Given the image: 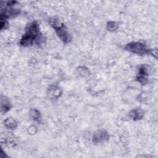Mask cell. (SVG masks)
<instances>
[{"label": "cell", "instance_id": "1", "mask_svg": "<svg viewBox=\"0 0 158 158\" xmlns=\"http://www.w3.org/2000/svg\"><path fill=\"white\" fill-rule=\"evenodd\" d=\"M42 40L39 24L37 22L33 21L26 26L25 33L20 39V44L23 47H29L35 43L41 44Z\"/></svg>", "mask_w": 158, "mask_h": 158}, {"label": "cell", "instance_id": "2", "mask_svg": "<svg viewBox=\"0 0 158 158\" xmlns=\"http://www.w3.org/2000/svg\"><path fill=\"white\" fill-rule=\"evenodd\" d=\"M51 26L54 29L59 38L64 43L68 44L72 40V36L69 33L66 26L61 22L57 17H52L49 20Z\"/></svg>", "mask_w": 158, "mask_h": 158}, {"label": "cell", "instance_id": "3", "mask_svg": "<svg viewBox=\"0 0 158 158\" xmlns=\"http://www.w3.org/2000/svg\"><path fill=\"white\" fill-rule=\"evenodd\" d=\"M124 49L130 52L138 55L152 54V50L141 42H130L125 45Z\"/></svg>", "mask_w": 158, "mask_h": 158}, {"label": "cell", "instance_id": "4", "mask_svg": "<svg viewBox=\"0 0 158 158\" xmlns=\"http://www.w3.org/2000/svg\"><path fill=\"white\" fill-rule=\"evenodd\" d=\"M109 139V133L104 130H98L95 131L92 137L94 144H99L108 141Z\"/></svg>", "mask_w": 158, "mask_h": 158}, {"label": "cell", "instance_id": "5", "mask_svg": "<svg viewBox=\"0 0 158 158\" xmlns=\"http://www.w3.org/2000/svg\"><path fill=\"white\" fill-rule=\"evenodd\" d=\"M20 13V11L19 9H15L9 6H7V7L1 8V19L7 20V19L14 18L19 15Z\"/></svg>", "mask_w": 158, "mask_h": 158}, {"label": "cell", "instance_id": "6", "mask_svg": "<svg viewBox=\"0 0 158 158\" xmlns=\"http://www.w3.org/2000/svg\"><path fill=\"white\" fill-rule=\"evenodd\" d=\"M148 70L146 65H142L139 67L136 77V80L141 85H146L148 83Z\"/></svg>", "mask_w": 158, "mask_h": 158}, {"label": "cell", "instance_id": "7", "mask_svg": "<svg viewBox=\"0 0 158 158\" xmlns=\"http://www.w3.org/2000/svg\"><path fill=\"white\" fill-rule=\"evenodd\" d=\"M12 107L11 103L9 99L5 96H1V112L2 113L7 112Z\"/></svg>", "mask_w": 158, "mask_h": 158}, {"label": "cell", "instance_id": "8", "mask_svg": "<svg viewBox=\"0 0 158 158\" xmlns=\"http://www.w3.org/2000/svg\"><path fill=\"white\" fill-rule=\"evenodd\" d=\"M130 117L134 120H139L142 119L144 116V112L139 108L132 109L129 113Z\"/></svg>", "mask_w": 158, "mask_h": 158}, {"label": "cell", "instance_id": "9", "mask_svg": "<svg viewBox=\"0 0 158 158\" xmlns=\"http://www.w3.org/2000/svg\"><path fill=\"white\" fill-rule=\"evenodd\" d=\"M4 125L7 129L14 130L17 127V122L13 117H9L4 120Z\"/></svg>", "mask_w": 158, "mask_h": 158}, {"label": "cell", "instance_id": "10", "mask_svg": "<svg viewBox=\"0 0 158 158\" xmlns=\"http://www.w3.org/2000/svg\"><path fill=\"white\" fill-rule=\"evenodd\" d=\"M49 94L50 97L54 99H57L60 96L61 91L59 87L53 85L51 86L49 89Z\"/></svg>", "mask_w": 158, "mask_h": 158}, {"label": "cell", "instance_id": "11", "mask_svg": "<svg viewBox=\"0 0 158 158\" xmlns=\"http://www.w3.org/2000/svg\"><path fill=\"white\" fill-rule=\"evenodd\" d=\"M29 115L35 122H40L41 118V115L40 112L36 109H31L29 112Z\"/></svg>", "mask_w": 158, "mask_h": 158}, {"label": "cell", "instance_id": "12", "mask_svg": "<svg viewBox=\"0 0 158 158\" xmlns=\"http://www.w3.org/2000/svg\"><path fill=\"white\" fill-rule=\"evenodd\" d=\"M118 24L117 22L114 21H109L106 25V28L107 30L110 31H114L116 30L118 28Z\"/></svg>", "mask_w": 158, "mask_h": 158}, {"label": "cell", "instance_id": "13", "mask_svg": "<svg viewBox=\"0 0 158 158\" xmlns=\"http://www.w3.org/2000/svg\"><path fill=\"white\" fill-rule=\"evenodd\" d=\"M9 27V23L6 19H1V29L5 30Z\"/></svg>", "mask_w": 158, "mask_h": 158}]
</instances>
